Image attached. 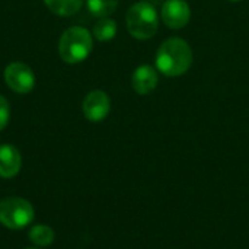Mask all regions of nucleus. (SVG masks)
<instances>
[{"label":"nucleus","mask_w":249,"mask_h":249,"mask_svg":"<svg viewBox=\"0 0 249 249\" xmlns=\"http://www.w3.org/2000/svg\"><path fill=\"white\" fill-rule=\"evenodd\" d=\"M155 63L156 70L168 77L182 76L193 64V50L190 44L179 36L168 38L159 45Z\"/></svg>","instance_id":"obj_1"},{"label":"nucleus","mask_w":249,"mask_h":249,"mask_svg":"<svg viewBox=\"0 0 249 249\" xmlns=\"http://www.w3.org/2000/svg\"><path fill=\"white\" fill-rule=\"evenodd\" d=\"M125 25L128 34L133 38L140 41L152 38L159 28V16L156 7L146 0L134 3L127 10Z\"/></svg>","instance_id":"obj_2"},{"label":"nucleus","mask_w":249,"mask_h":249,"mask_svg":"<svg viewBox=\"0 0 249 249\" xmlns=\"http://www.w3.org/2000/svg\"><path fill=\"white\" fill-rule=\"evenodd\" d=\"M92 48V35L82 26H71L66 29L58 42V54L61 60L69 64H76L86 60Z\"/></svg>","instance_id":"obj_3"},{"label":"nucleus","mask_w":249,"mask_h":249,"mask_svg":"<svg viewBox=\"0 0 249 249\" xmlns=\"http://www.w3.org/2000/svg\"><path fill=\"white\" fill-rule=\"evenodd\" d=\"M34 206L22 197H7L0 201V223L12 231H19L34 222Z\"/></svg>","instance_id":"obj_4"},{"label":"nucleus","mask_w":249,"mask_h":249,"mask_svg":"<svg viewBox=\"0 0 249 249\" xmlns=\"http://www.w3.org/2000/svg\"><path fill=\"white\" fill-rule=\"evenodd\" d=\"M6 85L16 93H28L35 86V74L25 63H10L4 70Z\"/></svg>","instance_id":"obj_5"},{"label":"nucleus","mask_w":249,"mask_h":249,"mask_svg":"<svg viewBox=\"0 0 249 249\" xmlns=\"http://www.w3.org/2000/svg\"><path fill=\"white\" fill-rule=\"evenodd\" d=\"M163 23L171 29H182L190 23L191 7L185 0H166L160 10Z\"/></svg>","instance_id":"obj_6"},{"label":"nucleus","mask_w":249,"mask_h":249,"mask_svg":"<svg viewBox=\"0 0 249 249\" xmlns=\"http://www.w3.org/2000/svg\"><path fill=\"white\" fill-rule=\"evenodd\" d=\"M83 115L92 123L105 120L111 111V99L104 90H92L83 99Z\"/></svg>","instance_id":"obj_7"},{"label":"nucleus","mask_w":249,"mask_h":249,"mask_svg":"<svg viewBox=\"0 0 249 249\" xmlns=\"http://www.w3.org/2000/svg\"><path fill=\"white\" fill-rule=\"evenodd\" d=\"M159 83V76L156 67L150 64L139 66L131 74V88L139 95H149L152 93Z\"/></svg>","instance_id":"obj_8"},{"label":"nucleus","mask_w":249,"mask_h":249,"mask_svg":"<svg viewBox=\"0 0 249 249\" xmlns=\"http://www.w3.org/2000/svg\"><path fill=\"white\" fill-rule=\"evenodd\" d=\"M22 166V156L19 150L12 144L0 146V177L13 178L19 174Z\"/></svg>","instance_id":"obj_9"},{"label":"nucleus","mask_w":249,"mask_h":249,"mask_svg":"<svg viewBox=\"0 0 249 249\" xmlns=\"http://www.w3.org/2000/svg\"><path fill=\"white\" fill-rule=\"evenodd\" d=\"M28 238L36 248H44L54 242L55 233L48 225H35L29 229Z\"/></svg>","instance_id":"obj_10"},{"label":"nucleus","mask_w":249,"mask_h":249,"mask_svg":"<svg viewBox=\"0 0 249 249\" xmlns=\"http://www.w3.org/2000/svg\"><path fill=\"white\" fill-rule=\"evenodd\" d=\"M44 3L58 16H71L80 10L83 0H44Z\"/></svg>","instance_id":"obj_11"},{"label":"nucleus","mask_w":249,"mask_h":249,"mask_svg":"<svg viewBox=\"0 0 249 249\" xmlns=\"http://www.w3.org/2000/svg\"><path fill=\"white\" fill-rule=\"evenodd\" d=\"M88 10L95 18H108L118 7V0H86Z\"/></svg>","instance_id":"obj_12"},{"label":"nucleus","mask_w":249,"mask_h":249,"mask_svg":"<svg viewBox=\"0 0 249 249\" xmlns=\"http://www.w3.org/2000/svg\"><path fill=\"white\" fill-rule=\"evenodd\" d=\"M115 35H117V22L114 19L102 18L93 26V36L101 42L111 41Z\"/></svg>","instance_id":"obj_13"},{"label":"nucleus","mask_w":249,"mask_h":249,"mask_svg":"<svg viewBox=\"0 0 249 249\" xmlns=\"http://www.w3.org/2000/svg\"><path fill=\"white\" fill-rule=\"evenodd\" d=\"M9 117H10V108H9V104H7V101H6V98L0 95V131L7 125V123H9Z\"/></svg>","instance_id":"obj_14"},{"label":"nucleus","mask_w":249,"mask_h":249,"mask_svg":"<svg viewBox=\"0 0 249 249\" xmlns=\"http://www.w3.org/2000/svg\"><path fill=\"white\" fill-rule=\"evenodd\" d=\"M229 1H233V3H236V1H242V0H229Z\"/></svg>","instance_id":"obj_15"},{"label":"nucleus","mask_w":249,"mask_h":249,"mask_svg":"<svg viewBox=\"0 0 249 249\" xmlns=\"http://www.w3.org/2000/svg\"><path fill=\"white\" fill-rule=\"evenodd\" d=\"M26 249H41V248H26Z\"/></svg>","instance_id":"obj_16"}]
</instances>
